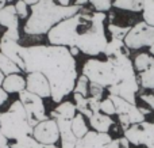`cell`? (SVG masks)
Wrapping results in <instances>:
<instances>
[{
    "label": "cell",
    "instance_id": "obj_1",
    "mask_svg": "<svg viewBox=\"0 0 154 148\" xmlns=\"http://www.w3.org/2000/svg\"><path fill=\"white\" fill-rule=\"evenodd\" d=\"M24 63V72H41L48 78L51 88V99L60 103L75 90L77 63L70 49L60 45H31L19 49Z\"/></svg>",
    "mask_w": 154,
    "mask_h": 148
},
{
    "label": "cell",
    "instance_id": "obj_2",
    "mask_svg": "<svg viewBox=\"0 0 154 148\" xmlns=\"http://www.w3.org/2000/svg\"><path fill=\"white\" fill-rule=\"evenodd\" d=\"M107 14L82 8L76 15L57 23L48 33L50 45L73 48L81 53L96 57L104 53L108 40L106 31Z\"/></svg>",
    "mask_w": 154,
    "mask_h": 148
},
{
    "label": "cell",
    "instance_id": "obj_3",
    "mask_svg": "<svg viewBox=\"0 0 154 148\" xmlns=\"http://www.w3.org/2000/svg\"><path fill=\"white\" fill-rule=\"evenodd\" d=\"M82 75L87 76L91 83H96L103 88H108L123 80L138 76L128 53L107 57V60H87L82 65Z\"/></svg>",
    "mask_w": 154,
    "mask_h": 148
},
{
    "label": "cell",
    "instance_id": "obj_4",
    "mask_svg": "<svg viewBox=\"0 0 154 148\" xmlns=\"http://www.w3.org/2000/svg\"><path fill=\"white\" fill-rule=\"evenodd\" d=\"M82 8L76 4L61 5L54 0H38L31 5V15L24 23L23 31L27 35L48 34L57 23L76 15Z\"/></svg>",
    "mask_w": 154,
    "mask_h": 148
},
{
    "label": "cell",
    "instance_id": "obj_5",
    "mask_svg": "<svg viewBox=\"0 0 154 148\" xmlns=\"http://www.w3.org/2000/svg\"><path fill=\"white\" fill-rule=\"evenodd\" d=\"M0 129L8 140H18L32 135V127L27 120L26 109L19 99L11 103L7 111L0 114Z\"/></svg>",
    "mask_w": 154,
    "mask_h": 148
},
{
    "label": "cell",
    "instance_id": "obj_6",
    "mask_svg": "<svg viewBox=\"0 0 154 148\" xmlns=\"http://www.w3.org/2000/svg\"><path fill=\"white\" fill-rule=\"evenodd\" d=\"M125 43L128 50H139L146 48L154 56V26H149L143 21L131 26L128 34L125 38Z\"/></svg>",
    "mask_w": 154,
    "mask_h": 148
},
{
    "label": "cell",
    "instance_id": "obj_7",
    "mask_svg": "<svg viewBox=\"0 0 154 148\" xmlns=\"http://www.w3.org/2000/svg\"><path fill=\"white\" fill-rule=\"evenodd\" d=\"M19 101L23 103L24 109H26V113H27V120H29L30 125H31L32 128H34L35 125H38L39 122L49 118L45 111L43 98H41V97H38L37 94H32V92L24 90V91L19 92Z\"/></svg>",
    "mask_w": 154,
    "mask_h": 148
},
{
    "label": "cell",
    "instance_id": "obj_8",
    "mask_svg": "<svg viewBox=\"0 0 154 148\" xmlns=\"http://www.w3.org/2000/svg\"><path fill=\"white\" fill-rule=\"evenodd\" d=\"M141 87L154 91V56L149 52L138 53L133 60Z\"/></svg>",
    "mask_w": 154,
    "mask_h": 148
},
{
    "label": "cell",
    "instance_id": "obj_9",
    "mask_svg": "<svg viewBox=\"0 0 154 148\" xmlns=\"http://www.w3.org/2000/svg\"><path fill=\"white\" fill-rule=\"evenodd\" d=\"M125 137L128 140V143L134 146L154 148V121H143L131 125L128 129L125 130Z\"/></svg>",
    "mask_w": 154,
    "mask_h": 148
},
{
    "label": "cell",
    "instance_id": "obj_10",
    "mask_svg": "<svg viewBox=\"0 0 154 148\" xmlns=\"http://www.w3.org/2000/svg\"><path fill=\"white\" fill-rule=\"evenodd\" d=\"M32 137L37 141L46 146H51L56 144L58 140H61L60 136V129H58V124L54 118H48L45 121L39 122L38 125H35L32 128Z\"/></svg>",
    "mask_w": 154,
    "mask_h": 148
},
{
    "label": "cell",
    "instance_id": "obj_11",
    "mask_svg": "<svg viewBox=\"0 0 154 148\" xmlns=\"http://www.w3.org/2000/svg\"><path fill=\"white\" fill-rule=\"evenodd\" d=\"M139 87H141V84H139L138 76H135V78H131V79H127V80L120 82L119 84L108 87L107 91H108V94L118 95V97L126 99L127 102L137 105L135 101H137V94H138V91H139Z\"/></svg>",
    "mask_w": 154,
    "mask_h": 148
},
{
    "label": "cell",
    "instance_id": "obj_12",
    "mask_svg": "<svg viewBox=\"0 0 154 148\" xmlns=\"http://www.w3.org/2000/svg\"><path fill=\"white\" fill-rule=\"evenodd\" d=\"M26 90L41 98H50L51 88L48 78L41 72H30L26 78Z\"/></svg>",
    "mask_w": 154,
    "mask_h": 148
},
{
    "label": "cell",
    "instance_id": "obj_13",
    "mask_svg": "<svg viewBox=\"0 0 154 148\" xmlns=\"http://www.w3.org/2000/svg\"><path fill=\"white\" fill-rule=\"evenodd\" d=\"M112 141V137L108 133H100L96 130H89L84 137L79 139L75 148H106L108 143Z\"/></svg>",
    "mask_w": 154,
    "mask_h": 148
},
{
    "label": "cell",
    "instance_id": "obj_14",
    "mask_svg": "<svg viewBox=\"0 0 154 148\" xmlns=\"http://www.w3.org/2000/svg\"><path fill=\"white\" fill-rule=\"evenodd\" d=\"M19 49H20V45L18 43V41L0 38V52H2L3 54H5L8 59L12 60L24 72V63H23V60H22L20 54H19Z\"/></svg>",
    "mask_w": 154,
    "mask_h": 148
},
{
    "label": "cell",
    "instance_id": "obj_15",
    "mask_svg": "<svg viewBox=\"0 0 154 148\" xmlns=\"http://www.w3.org/2000/svg\"><path fill=\"white\" fill-rule=\"evenodd\" d=\"M2 88L7 94H19L26 90V78H23L20 73L7 75L2 84Z\"/></svg>",
    "mask_w": 154,
    "mask_h": 148
},
{
    "label": "cell",
    "instance_id": "obj_16",
    "mask_svg": "<svg viewBox=\"0 0 154 148\" xmlns=\"http://www.w3.org/2000/svg\"><path fill=\"white\" fill-rule=\"evenodd\" d=\"M0 26L5 29H19V16L15 4H5L0 10Z\"/></svg>",
    "mask_w": 154,
    "mask_h": 148
},
{
    "label": "cell",
    "instance_id": "obj_17",
    "mask_svg": "<svg viewBox=\"0 0 154 148\" xmlns=\"http://www.w3.org/2000/svg\"><path fill=\"white\" fill-rule=\"evenodd\" d=\"M88 120H89L91 128L100 133H108L111 127H114V120L111 118V116H107V114L101 113V111L93 113Z\"/></svg>",
    "mask_w": 154,
    "mask_h": 148
},
{
    "label": "cell",
    "instance_id": "obj_18",
    "mask_svg": "<svg viewBox=\"0 0 154 148\" xmlns=\"http://www.w3.org/2000/svg\"><path fill=\"white\" fill-rule=\"evenodd\" d=\"M77 114L76 105L70 101H62L54 110L50 111V118L54 120H73Z\"/></svg>",
    "mask_w": 154,
    "mask_h": 148
},
{
    "label": "cell",
    "instance_id": "obj_19",
    "mask_svg": "<svg viewBox=\"0 0 154 148\" xmlns=\"http://www.w3.org/2000/svg\"><path fill=\"white\" fill-rule=\"evenodd\" d=\"M128 52L130 50L127 49V46H126V43L123 40L111 38V40L108 41V43H107L103 54L106 57H114V56H118V54H122V53H128Z\"/></svg>",
    "mask_w": 154,
    "mask_h": 148
},
{
    "label": "cell",
    "instance_id": "obj_20",
    "mask_svg": "<svg viewBox=\"0 0 154 148\" xmlns=\"http://www.w3.org/2000/svg\"><path fill=\"white\" fill-rule=\"evenodd\" d=\"M58 124L61 143H77L79 139L72 132V120H56Z\"/></svg>",
    "mask_w": 154,
    "mask_h": 148
},
{
    "label": "cell",
    "instance_id": "obj_21",
    "mask_svg": "<svg viewBox=\"0 0 154 148\" xmlns=\"http://www.w3.org/2000/svg\"><path fill=\"white\" fill-rule=\"evenodd\" d=\"M112 7L123 11H131V12H142L143 0H114Z\"/></svg>",
    "mask_w": 154,
    "mask_h": 148
},
{
    "label": "cell",
    "instance_id": "obj_22",
    "mask_svg": "<svg viewBox=\"0 0 154 148\" xmlns=\"http://www.w3.org/2000/svg\"><path fill=\"white\" fill-rule=\"evenodd\" d=\"M72 132L77 139L84 137V136L89 132L88 125H87V122H85V118L82 114L77 113L75 116V118L72 120Z\"/></svg>",
    "mask_w": 154,
    "mask_h": 148
},
{
    "label": "cell",
    "instance_id": "obj_23",
    "mask_svg": "<svg viewBox=\"0 0 154 148\" xmlns=\"http://www.w3.org/2000/svg\"><path fill=\"white\" fill-rule=\"evenodd\" d=\"M73 99H75L76 109L80 114H82V116L87 117V118H89L93 114L89 109V105H88V97H84V95H81V94L73 92Z\"/></svg>",
    "mask_w": 154,
    "mask_h": 148
},
{
    "label": "cell",
    "instance_id": "obj_24",
    "mask_svg": "<svg viewBox=\"0 0 154 148\" xmlns=\"http://www.w3.org/2000/svg\"><path fill=\"white\" fill-rule=\"evenodd\" d=\"M0 71H2L5 76L11 75V73H20L22 72L20 68L11 59H8L5 54H3L2 52H0Z\"/></svg>",
    "mask_w": 154,
    "mask_h": 148
},
{
    "label": "cell",
    "instance_id": "obj_25",
    "mask_svg": "<svg viewBox=\"0 0 154 148\" xmlns=\"http://www.w3.org/2000/svg\"><path fill=\"white\" fill-rule=\"evenodd\" d=\"M108 97L112 99V102H114L115 105V110H116V114L119 116V114H128L130 113V110L134 108V103H130L127 102L126 99H123V98L118 97V95H112V94H108Z\"/></svg>",
    "mask_w": 154,
    "mask_h": 148
},
{
    "label": "cell",
    "instance_id": "obj_26",
    "mask_svg": "<svg viewBox=\"0 0 154 148\" xmlns=\"http://www.w3.org/2000/svg\"><path fill=\"white\" fill-rule=\"evenodd\" d=\"M11 148H45V144L37 141L32 136H24L15 140V143L11 144Z\"/></svg>",
    "mask_w": 154,
    "mask_h": 148
},
{
    "label": "cell",
    "instance_id": "obj_27",
    "mask_svg": "<svg viewBox=\"0 0 154 148\" xmlns=\"http://www.w3.org/2000/svg\"><path fill=\"white\" fill-rule=\"evenodd\" d=\"M142 18L149 26H154V0H143Z\"/></svg>",
    "mask_w": 154,
    "mask_h": 148
},
{
    "label": "cell",
    "instance_id": "obj_28",
    "mask_svg": "<svg viewBox=\"0 0 154 148\" xmlns=\"http://www.w3.org/2000/svg\"><path fill=\"white\" fill-rule=\"evenodd\" d=\"M130 29L131 26H118L115 23H109L107 26V30L111 34V38H119V40H123V41H125L126 35L128 34Z\"/></svg>",
    "mask_w": 154,
    "mask_h": 148
},
{
    "label": "cell",
    "instance_id": "obj_29",
    "mask_svg": "<svg viewBox=\"0 0 154 148\" xmlns=\"http://www.w3.org/2000/svg\"><path fill=\"white\" fill-rule=\"evenodd\" d=\"M89 83H91L89 79L81 73V75L77 78L73 92H77V94H81V95H84V97H88V95H89Z\"/></svg>",
    "mask_w": 154,
    "mask_h": 148
},
{
    "label": "cell",
    "instance_id": "obj_30",
    "mask_svg": "<svg viewBox=\"0 0 154 148\" xmlns=\"http://www.w3.org/2000/svg\"><path fill=\"white\" fill-rule=\"evenodd\" d=\"M89 4L95 8V11H100V12H108L112 8V3L114 0H88Z\"/></svg>",
    "mask_w": 154,
    "mask_h": 148
},
{
    "label": "cell",
    "instance_id": "obj_31",
    "mask_svg": "<svg viewBox=\"0 0 154 148\" xmlns=\"http://www.w3.org/2000/svg\"><path fill=\"white\" fill-rule=\"evenodd\" d=\"M100 111H101V113H104V114H107V116H114V114H116L115 105H114V102H112V99L109 97L101 99V102H100Z\"/></svg>",
    "mask_w": 154,
    "mask_h": 148
},
{
    "label": "cell",
    "instance_id": "obj_32",
    "mask_svg": "<svg viewBox=\"0 0 154 148\" xmlns=\"http://www.w3.org/2000/svg\"><path fill=\"white\" fill-rule=\"evenodd\" d=\"M16 14H18L19 19H27L29 18V4L23 0H16L15 3Z\"/></svg>",
    "mask_w": 154,
    "mask_h": 148
},
{
    "label": "cell",
    "instance_id": "obj_33",
    "mask_svg": "<svg viewBox=\"0 0 154 148\" xmlns=\"http://www.w3.org/2000/svg\"><path fill=\"white\" fill-rule=\"evenodd\" d=\"M106 148H130V143L123 136V137H119V139H112V141L107 144Z\"/></svg>",
    "mask_w": 154,
    "mask_h": 148
},
{
    "label": "cell",
    "instance_id": "obj_34",
    "mask_svg": "<svg viewBox=\"0 0 154 148\" xmlns=\"http://www.w3.org/2000/svg\"><path fill=\"white\" fill-rule=\"evenodd\" d=\"M104 90L101 86L96 83H89V95L88 97H93V98H97V99H101L104 95Z\"/></svg>",
    "mask_w": 154,
    "mask_h": 148
},
{
    "label": "cell",
    "instance_id": "obj_35",
    "mask_svg": "<svg viewBox=\"0 0 154 148\" xmlns=\"http://www.w3.org/2000/svg\"><path fill=\"white\" fill-rule=\"evenodd\" d=\"M19 29H7L4 31V34L2 35V38L4 40H14V41H19Z\"/></svg>",
    "mask_w": 154,
    "mask_h": 148
},
{
    "label": "cell",
    "instance_id": "obj_36",
    "mask_svg": "<svg viewBox=\"0 0 154 148\" xmlns=\"http://www.w3.org/2000/svg\"><path fill=\"white\" fill-rule=\"evenodd\" d=\"M118 118H119V124H120V127H122L123 130L128 129V128L131 127L130 117H128L127 114H119V116H118Z\"/></svg>",
    "mask_w": 154,
    "mask_h": 148
},
{
    "label": "cell",
    "instance_id": "obj_37",
    "mask_svg": "<svg viewBox=\"0 0 154 148\" xmlns=\"http://www.w3.org/2000/svg\"><path fill=\"white\" fill-rule=\"evenodd\" d=\"M141 99L145 102V105L149 106V109L154 110V94H142Z\"/></svg>",
    "mask_w": 154,
    "mask_h": 148
},
{
    "label": "cell",
    "instance_id": "obj_38",
    "mask_svg": "<svg viewBox=\"0 0 154 148\" xmlns=\"http://www.w3.org/2000/svg\"><path fill=\"white\" fill-rule=\"evenodd\" d=\"M0 148H11V144L8 143V139L0 129Z\"/></svg>",
    "mask_w": 154,
    "mask_h": 148
},
{
    "label": "cell",
    "instance_id": "obj_39",
    "mask_svg": "<svg viewBox=\"0 0 154 148\" xmlns=\"http://www.w3.org/2000/svg\"><path fill=\"white\" fill-rule=\"evenodd\" d=\"M7 99H8V94L2 88V87H0V106H2Z\"/></svg>",
    "mask_w": 154,
    "mask_h": 148
},
{
    "label": "cell",
    "instance_id": "obj_40",
    "mask_svg": "<svg viewBox=\"0 0 154 148\" xmlns=\"http://www.w3.org/2000/svg\"><path fill=\"white\" fill-rule=\"evenodd\" d=\"M88 3H89L88 0H75V4L76 5H80V7H85Z\"/></svg>",
    "mask_w": 154,
    "mask_h": 148
},
{
    "label": "cell",
    "instance_id": "obj_41",
    "mask_svg": "<svg viewBox=\"0 0 154 148\" xmlns=\"http://www.w3.org/2000/svg\"><path fill=\"white\" fill-rule=\"evenodd\" d=\"M76 143H61V148H75Z\"/></svg>",
    "mask_w": 154,
    "mask_h": 148
},
{
    "label": "cell",
    "instance_id": "obj_42",
    "mask_svg": "<svg viewBox=\"0 0 154 148\" xmlns=\"http://www.w3.org/2000/svg\"><path fill=\"white\" fill-rule=\"evenodd\" d=\"M58 4L61 5H70V3H72V0H56Z\"/></svg>",
    "mask_w": 154,
    "mask_h": 148
},
{
    "label": "cell",
    "instance_id": "obj_43",
    "mask_svg": "<svg viewBox=\"0 0 154 148\" xmlns=\"http://www.w3.org/2000/svg\"><path fill=\"white\" fill-rule=\"evenodd\" d=\"M69 49H70V53H72V54H73V56H75V57H76V56H77V54H79V53H80V50H79V49L76 48V46H73V48H69Z\"/></svg>",
    "mask_w": 154,
    "mask_h": 148
},
{
    "label": "cell",
    "instance_id": "obj_44",
    "mask_svg": "<svg viewBox=\"0 0 154 148\" xmlns=\"http://www.w3.org/2000/svg\"><path fill=\"white\" fill-rule=\"evenodd\" d=\"M7 2H11V0H7ZM23 2H26L29 5H32V4H35V3H38V0H23Z\"/></svg>",
    "mask_w": 154,
    "mask_h": 148
},
{
    "label": "cell",
    "instance_id": "obj_45",
    "mask_svg": "<svg viewBox=\"0 0 154 148\" xmlns=\"http://www.w3.org/2000/svg\"><path fill=\"white\" fill-rule=\"evenodd\" d=\"M4 78H5V75L0 71V87H2V84H3V82H4Z\"/></svg>",
    "mask_w": 154,
    "mask_h": 148
},
{
    "label": "cell",
    "instance_id": "obj_46",
    "mask_svg": "<svg viewBox=\"0 0 154 148\" xmlns=\"http://www.w3.org/2000/svg\"><path fill=\"white\" fill-rule=\"evenodd\" d=\"M5 4H7V0H0V10H2Z\"/></svg>",
    "mask_w": 154,
    "mask_h": 148
},
{
    "label": "cell",
    "instance_id": "obj_47",
    "mask_svg": "<svg viewBox=\"0 0 154 148\" xmlns=\"http://www.w3.org/2000/svg\"><path fill=\"white\" fill-rule=\"evenodd\" d=\"M0 114H2V113H0Z\"/></svg>",
    "mask_w": 154,
    "mask_h": 148
}]
</instances>
